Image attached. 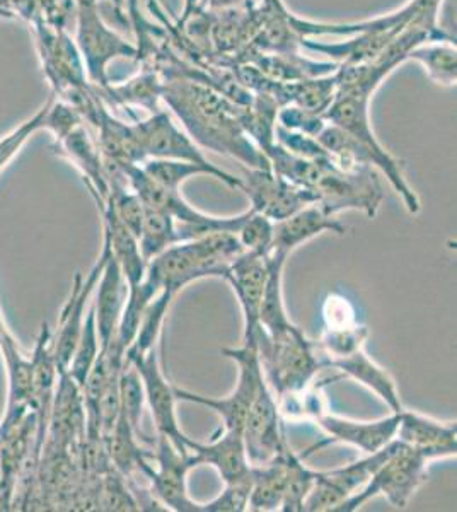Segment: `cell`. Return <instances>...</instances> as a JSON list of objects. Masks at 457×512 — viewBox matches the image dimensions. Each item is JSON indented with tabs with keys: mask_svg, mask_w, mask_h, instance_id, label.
Returning a JSON list of instances; mask_svg holds the SVG:
<instances>
[{
	"mask_svg": "<svg viewBox=\"0 0 457 512\" xmlns=\"http://www.w3.org/2000/svg\"><path fill=\"white\" fill-rule=\"evenodd\" d=\"M162 101L200 149L227 156L246 168H272L267 156L244 132V106L191 79L162 81Z\"/></svg>",
	"mask_w": 457,
	"mask_h": 512,
	"instance_id": "cell-1",
	"label": "cell"
},
{
	"mask_svg": "<svg viewBox=\"0 0 457 512\" xmlns=\"http://www.w3.org/2000/svg\"><path fill=\"white\" fill-rule=\"evenodd\" d=\"M243 251L236 234L215 231L169 246L147 263L145 275L154 280L161 291L178 296L197 280L226 279L229 265Z\"/></svg>",
	"mask_w": 457,
	"mask_h": 512,
	"instance_id": "cell-2",
	"label": "cell"
},
{
	"mask_svg": "<svg viewBox=\"0 0 457 512\" xmlns=\"http://www.w3.org/2000/svg\"><path fill=\"white\" fill-rule=\"evenodd\" d=\"M256 345L263 374L275 396L304 390L318 378L321 369L328 367L323 355L318 357L316 342H311L294 323L273 335L258 326Z\"/></svg>",
	"mask_w": 457,
	"mask_h": 512,
	"instance_id": "cell-3",
	"label": "cell"
},
{
	"mask_svg": "<svg viewBox=\"0 0 457 512\" xmlns=\"http://www.w3.org/2000/svg\"><path fill=\"white\" fill-rule=\"evenodd\" d=\"M371 99L372 94L364 93L359 89L338 88L335 101L326 110L323 118L331 125L345 130L347 134L352 135L353 139L359 140L360 144H364L372 152V156L376 158V169L388 178L389 185L400 195L411 216H417L422 205L417 192L406 180L403 164L382 146L377 135L374 134L371 110H369Z\"/></svg>",
	"mask_w": 457,
	"mask_h": 512,
	"instance_id": "cell-4",
	"label": "cell"
},
{
	"mask_svg": "<svg viewBox=\"0 0 457 512\" xmlns=\"http://www.w3.org/2000/svg\"><path fill=\"white\" fill-rule=\"evenodd\" d=\"M435 458L423 449L411 448L398 439L393 441V449L388 458L382 461L369 482L343 502L335 512H355L379 495L386 497L391 506L405 509L413 494L417 492L429 477L430 461Z\"/></svg>",
	"mask_w": 457,
	"mask_h": 512,
	"instance_id": "cell-5",
	"label": "cell"
},
{
	"mask_svg": "<svg viewBox=\"0 0 457 512\" xmlns=\"http://www.w3.org/2000/svg\"><path fill=\"white\" fill-rule=\"evenodd\" d=\"M222 355L236 362L238 366V383L236 388L227 396L212 398L198 395L193 391L183 390L174 386V395L178 402L195 403L207 407L219 415L222 431H243L244 422L248 417L249 407L255 400L260 384L265 379L261 367L260 354L256 340L243 342L238 349H224Z\"/></svg>",
	"mask_w": 457,
	"mask_h": 512,
	"instance_id": "cell-6",
	"label": "cell"
},
{
	"mask_svg": "<svg viewBox=\"0 0 457 512\" xmlns=\"http://www.w3.org/2000/svg\"><path fill=\"white\" fill-rule=\"evenodd\" d=\"M76 45L86 67L87 79L96 88L110 84L108 67L116 59L137 60V47L105 23L99 0H76Z\"/></svg>",
	"mask_w": 457,
	"mask_h": 512,
	"instance_id": "cell-7",
	"label": "cell"
},
{
	"mask_svg": "<svg viewBox=\"0 0 457 512\" xmlns=\"http://www.w3.org/2000/svg\"><path fill=\"white\" fill-rule=\"evenodd\" d=\"M314 193L319 207L331 217L345 210H362L372 219L382 202V185L376 169L365 166L355 171H342L331 159L321 166Z\"/></svg>",
	"mask_w": 457,
	"mask_h": 512,
	"instance_id": "cell-8",
	"label": "cell"
},
{
	"mask_svg": "<svg viewBox=\"0 0 457 512\" xmlns=\"http://www.w3.org/2000/svg\"><path fill=\"white\" fill-rule=\"evenodd\" d=\"M188 453L180 451L166 437L157 436L152 460L145 470L149 492L166 511L202 512V504L195 502L188 492V473L193 470Z\"/></svg>",
	"mask_w": 457,
	"mask_h": 512,
	"instance_id": "cell-9",
	"label": "cell"
},
{
	"mask_svg": "<svg viewBox=\"0 0 457 512\" xmlns=\"http://www.w3.org/2000/svg\"><path fill=\"white\" fill-rule=\"evenodd\" d=\"M36 45L40 52L41 65L53 94L67 99L77 91L86 89L91 82L87 79L86 67L76 41L69 31L55 30L47 24L33 23Z\"/></svg>",
	"mask_w": 457,
	"mask_h": 512,
	"instance_id": "cell-10",
	"label": "cell"
},
{
	"mask_svg": "<svg viewBox=\"0 0 457 512\" xmlns=\"http://www.w3.org/2000/svg\"><path fill=\"white\" fill-rule=\"evenodd\" d=\"M243 188L249 198V209L267 217L272 222H280L294 216L309 205L318 204L313 190L297 187L273 173L272 168L244 169Z\"/></svg>",
	"mask_w": 457,
	"mask_h": 512,
	"instance_id": "cell-11",
	"label": "cell"
},
{
	"mask_svg": "<svg viewBox=\"0 0 457 512\" xmlns=\"http://www.w3.org/2000/svg\"><path fill=\"white\" fill-rule=\"evenodd\" d=\"M135 140L145 159H174L197 163L205 168H217L205 158L202 149L191 140L183 128L174 123L168 111L157 110L147 118L132 122Z\"/></svg>",
	"mask_w": 457,
	"mask_h": 512,
	"instance_id": "cell-12",
	"label": "cell"
},
{
	"mask_svg": "<svg viewBox=\"0 0 457 512\" xmlns=\"http://www.w3.org/2000/svg\"><path fill=\"white\" fill-rule=\"evenodd\" d=\"M393 441L386 448L374 454H365V458L353 461L350 465L316 473L313 489L307 495L302 512H335L369 482L372 473L391 453Z\"/></svg>",
	"mask_w": 457,
	"mask_h": 512,
	"instance_id": "cell-13",
	"label": "cell"
},
{
	"mask_svg": "<svg viewBox=\"0 0 457 512\" xmlns=\"http://www.w3.org/2000/svg\"><path fill=\"white\" fill-rule=\"evenodd\" d=\"M132 366H135L139 373L142 384H144L145 403L151 408L152 420L156 427L157 436L166 437L171 443L188 453V439L185 432L181 431L178 415H176V395L174 386L162 369L161 359L157 347L145 352L140 357L130 359Z\"/></svg>",
	"mask_w": 457,
	"mask_h": 512,
	"instance_id": "cell-14",
	"label": "cell"
},
{
	"mask_svg": "<svg viewBox=\"0 0 457 512\" xmlns=\"http://www.w3.org/2000/svg\"><path fill=\"white\" fill-rule=\"evenodd\" d=\"M400 412H389L388 417L377 420H350L338 417L326 410L313 420L319 429L324 432L323 441L313 444L311 448L302 451V458H309L319 449L331 444H348L359 449L364 454H374L379 449L386 448L394 437L398 427Z\"/></svg>",
	"mask_w": 457,
	"mask_h": 512,
	"instance_id": "cell-15",
	"label": "cell"
},
{
	"mask_svg": "<svg viewBox=\"0 0 457 512\" xmlns=\"http://www.w3.org/2000/svg\"><path fill=\"white\" fill-rule=\"evenodd\" d=\"M243 439L249 463L253 466L273 460L289 446L285 437L284 419L278 410L277 396L270 390L267 379H263L249 407Z\"/></svg>",
	"mask_w": 457,
	"mask_h": 512,
	"instance_id": "cell-16",
	"label": "cell"
},
{
	"mask_svg": "<svg viewBox=\"0 0 457 512\" xmlns=\"http://www.w3.org/2000/svg\"><path fill=\"white\" fill-rule=\"evenodd\" d=\"M106 251L101 248V255L94 263L89 274L84 277L82 274H76V279L72 282L69 297L65 301L64 308L58 316L57 335H52L53 357L57 362L58 373H65L69 367L72 354L76 350L77 342L81 337L82 326L86 321L87 309L93 301L94 289L98 284L99 275L105 265Z\"/></svg>",
	"mask_w": 457,
	"mask_h": 512,
	"instance_id": "cell-17",
	"label": "cell"
},
{
	"mask_svg": "<svg viewBox=\"0 0 457 512\" xmlns=\"http://www.w3.org/2000/svg\"><path fill=\"white\" fill-rule=\"evenodd\" d=\"M268 270V255L244 250L229 265V272L224 279L234 291L243 311V342L256 340L261 297L267 286Z\"/></svg>",
	"mask_w": 457,
	"mask_h": 512,
	"instance_id": "cell-18",
	"label": "cell"
},
{
	"mask_svg": "<svg viewBox=\"0 0 457 512\" xmlns=\"http://www.w3.org/2000/svg\"><path fill=\"white\" fill-rule=\"evenodd\" d=\"M188 458L193 468L209 465L217 470L222 482L236 483L251 480L253 465L249 463L243 431H222L215 434L209 443L188 439Z\"/></svg>",
	"mask_w": 457,
	"mask_h": 512,
	"instance_id": "cell-19",
	"label": "cell"
},
{
	"mask_svg": "<svg viewBox=\"0 0 457 512\" xmlns=\"http://www.w3.org/2000/svg\"><path fill=\"white\" fill-rule=\"evenodd\" d=\"M86 122L79 123L69 134L57 142V151L69 159L72 166L81 173L89 192L93 195L98 209H103L110 197V181L106 175L103 154L99 151L98 140H94L87 130Z\"/></svg>",
	"mask_w": 457,
	"mask_h": 512,
	"instance_id": "cell-20",
	"label": "cell"
},
{
	"mask_svg": "<svg viewBox=\"0 0 457 512\" xmlns=\"http://www.w3.org/2000/svg\"><path fill=\"white\" fill-rule=\"evenodd\" d=\"M103 248L106 251L105 265L94 289L93 306L101 349H106L113 342L116 328L120 323L127 299V282L123 277L122 268L116 263L115 256L111 255L110 245L105 238Z\"/></svg>",
	"mask_w": 457,
	"mask_h": 512,
	"instance_id": "cell-21",
	"label": "cell"
},
{
	"mask_svg": "<svg viewBox=\"0 0 457 512\" xmlns=\"http://www.w3.org/2000/svg\"><path fill=\"white\" fill-rule=\"evenodd\" d=\"M333 233L336 236H345L347 226L335 217L328 216L318 204L309 205L299 210L294 216L284 221L273 222L272 250L270 253L287 256L289 258L297 248L306 245L307 241L316 238L319 234Z\"/></svg>",
	"mask_w": 457,
	"mask_h": 512,
	"instance_id": "cell-22",
	"label": "cell"
},
{
	"mask_svg": "<svg viewBox=\"0 0 457 512\" xmlns=\"http://www.w3.org/2000/svg\"><path fill=\"white\" fill-rule=\"evenodd\" d=\"M394 439L411 448L427 451L435 460L451 458L457 453L456 422H442L406 408L400 412Z\"/></svg>",
	"mask_w": 457,
	"mask_h": 512,
	"instance_id": "cell-23",
	"label": "cell"
},
{
	"mask_svg": "<svg viewBox=\"0 0 457 512\" xmlns=\"http://www.w3.org/2000/svg\"><path fill=\"white\" fill-rule=\"evenodd\" d=\"M301 36L292 26V12L282 0H263L256 6V33L251 48L256 52L297 55Z\"/></svg>",
	"mask_w": 457,
	"mask_h": 512,
	"instance_id": "cell-24",
	"label": "cell"
},
{
	"mask_svg": "<svg viewBox=\"0 0 457 512\" xmlns=\"http://www.w3.org/2000/svg\"><path fill=\"white\" fill-rule=\"evenodd\" d=\"M144 65V70L137 76L128 79L123 84H108L106 88H96L99 98L103 99L108 108L127 110L132 122L137 120L134 108L144 110L151 115L154 111L161 110L159 103L162 101V79L152 65Z\"/></svg>",
	"mask_w": 457,
	"mask_h": 512,
	"instance_id": "cell-25",
	"label": "cell"
},
{
	"mask_svg": "<svg viewBox=\"0 0 457 512\" xmlns=\"http://www.w3.org/2000/svg\"><path fill=\"white\" fill-rule=\"evenodd\" d=\"M328 367L340 371L343 378L355 379L357 383L369 388L374 395L379 396L382 402L388 405L389 412H401L405 408L401 403L400 391L394 383L393 376L371 359V355H367L364 349L357 350L355 354L347 355L343 359L330 361Z\"/></svg>",
	"mask_w": 457,
	"mask_h": 512,
	"instance_id": "cell-26",
	"label": "cell"
},
{
	"mask_svg": "<svg viewBox=\"0 0 457 512\" xmlns=\"http://www.w3.org/2000/svg\"><path fill=\"white\" fill-rule=\"evenodd\" d=\"M294 453L296 451L287 446L273 460L253 466L248 511H280L289 477L290 458Z\"/></svg>",
	"mask_w": 457,
	"mask_h": 512,
	"instance_id": "cell-27",
	"label": "cell"
},
{
	"mask_svg": "<svg viewBox=\"0 0 457 512\" xmlns=\"http://www.w3.org/2000/svg\"><path fill=\"white\" fill-rule=\"evenodd\" d=\"M99 212L103 217V238L108 241L111 255L115 256L116 263L122 268L127 287L137 286L144 279L147 270V262L140 251L139 239L123 226L110 205L105 204Z\"/></svg>",
	"mask_w": 457,
	"mask_h": 512,
	"instance_id": "cell-28",
	"label": "cell"
},
{
	"mask_svg": "<svg viewBox=\"0 0 457 512\" xmlns=\"http://www.w3.org/2000/svg\"><path fill=\"white\" fill-rule=\"evenodd\" d=\"M0 355L6 362L7 407L11 405H29L31 403V357L24 354L16 337L9 330L4 313L0 309Z\"/></svg>",
	"mask_w": 457,
	"mask_h": 512,
	"instance_id": "cell-29",
	"label": "cell"
},
{
	"mask_svg": "<svg viewBox=\"0 0 457 512\" xmlns=\"http://www.w3.org/2000/svg\"><path fill=\"white\" fill-rule=\"evenodd\" d=\"M140 168L144 169L145 175L151 180L156 181L162 187L171 188V190H181L183 183L195 178V176L205 175L210 178H217L224 185L234 190L243 188V180L238 176L227 173L226 169L205 168L197 163H188V161H174V159H145L140 164Z\"/></svg>",
	"mask_w": 457,
	"mask_h": 512,
	"instance_id": "cell-30",
	"label": "cell"
},
{
	"mask_svg": "<svg viewBox=\"0 0 457 512\" xmlns=\"http://www.w3.org/2000/svg\"><path fill=\"white\" fill-rule=\"evenodd\" d=\"M280 106L268 94H253L248 106H244L241 122L244 132L263 154L275 144V128Z\"/></svg>",
	"mask_w": 457,
	"mask_h": 512,
	"instance_id": "cell-31",
	"label": "cell"
},
{
	"mask_svg": "<svg viewBox=\"0 0 457 512\" xmlns=\"http://www.w3.org/2000/svg\"><path fill=\"white\" fill-rule=\"evenodd\" d=\"M408 60L422 64L427 76L446 88H454L457 81L456 43L451 41H430L411 50Z\"/></svg>",
	"mask_w": 457,
	"mask_h": 512,
	"instance_id": "cell-32",
	"label": "cell"
},
{
	"mask_svg": "<svg viewBox=\"0 0 457 512\" xmlns=\"http://www.w3.org/2000/svg\"><path fill=\"white\" fill-rule=\"evenodd\" d=\"M174 294L169 291H161L152 299L151 304L147 306L140 321L139 332L135 335V340L125 352V361L135 359L144 355L145 352L154 349L159 344L162 337V330L166 325L169 308L174 301Z\"/></svg>",
	"mask_w": 457,
	"mask_h": 512,
	"instance_id": "cell-33",
	"label": "cell"
},
{
	"mask_svg": "<svg viewBox=\"0 0 457 512\" xmlns=\"http://www.w3.org/2000/svg\"><path fill=\"white\" fill-rule=\"evenodd\" d=\"M181 243L178 226L173 217L164 214L161 210L147 209L145 207L144 221L140 229L139 246L145 262L161 255L169 246Z\"/></svg>",
	"mask_w": 457,
	"mask_h": 512,
	"instance_id": "cell-34",
	"label": "cell"
},
{
	"mask_svg": "<svg viewBox=\"0 0 457 512\" xmlns=\"http://www.w3.org/2000/svg\"><path fill=\"white\" fill-rule=\"evenodd\" d=\"M99 352H101V342H99L93 301H91V306L87 309L86 321H84V326H82L81 337H79L76 350L72 354L69 367L65 371V373L69 374L70 378L79 384L81 390L84 383H86L87 374L93 369L94 362L98 359Z\"/></svg>",
	"mask_w": 457,
	"mask_h": 512,
	"instance_id": "cell-35",
	"label": "cell"
},
{
	"mask_svg": "<svg viewBox=\"0 0 457 512\" xmlns=\"http://www.w3.org/2000/svg\"><path fill=\"white\" fill-rule=\"evenodd\" d=\"M369 338V328L364 325L345 326V328H324L323 335L319 338V352H323L326 366L328 362L343 359L352 355L357 350L364 349L365 342Z\"/></svg>",
	"mask_w": 457,
	"mask_h": 512,
	"instance_id": "cell-36",
	"label": "cell"
},
{
	"mask_svg": "<svg viewBox=\"0 0 457 512\" xmlns=\"http://www.w3.org/2000/svg\"><path fill=\"white\" fill-rule=\"evenodd\" d=\"M120 405H122V415L128 420L130 427L134 429L135 434L142 441H147L142 436L140 422L144 414L145 391L142 379L135 366L130 362H123L122 373H120Z\"/></svg>",
	"mask_w": 457,
	"mask_h": 512,
	"instance_id": "cell-37",
	"label": "cell"
},
{
	"mask_svg": "<svg viewBox=\"0 0 457 512\" xmlns=\"http://www.w3.org/2000/svg\"><path fill=\"white\" fill-rule=\"evenodd\" d=\"M318 470H313L306 465V458L301 453L292 454L289 465V477L285 485L284 501L280 511L302 512L307 495L313 489Z\"/></svg>",
	"mask_w": 457,
	"mask_h": 512,
	"instance_id": "cell-38",
	"label": "cell"
},
{
	"mask_svg": "<svg viewBox=\"0 0 457 512\" xmlns=\"http://www.w3.org/2000/svg\"><path fill=\"white\" fill-rule=\"evenodd\" d=\"M53 94L47 99V103L36 111L33 117L28 118L26 122L21 123L18 128L0 139V173L12 163V159L18 156L19 151L23 149L24 144L28 142L31 135H35L40 130L47 128V113L52 103Z\"/></svg>",
	"mask_w": 457,
	"mask_h": 512,
	"instance_id": "cell-39",
	"label": "cell"
},
{
	"mask_svg": "<svg viewBox=\"0 0 457 512\" xmlns=\"http://www.w3.org/2000/svg\"><path fill=\"white\" fill-rule=\"evenodd\" d=\"M125 18L134 33L137 47V62L147 64L152 59L157 47V26L142 14L140 0H123Z\"/></svg>",
	"mask_w": 457,
	"mask_h": 512,
	"instance_id": "cell-40",
	"label": "cell"
},
{
	"mask_svg": "<svg viewBox=\"0 0 457 512\" xmlns=\"http://www.w3.org/2000/svg\"><path fill=\"white\" fill-rule=\"evenodd\" d=\"M239 243L246 251H256L261 255H270L273 239V222L258 212L248 209V217L243 226L239 227Z\"/></svg>",
	"mask_w": 457,
	"mask_h": 512,
	"instance_id": "cell-41",
	"label": "cell"
},
{
	"mask_svg": "<svg viewBox=\"0 0 457 512\" xmlns=\"http://www.w3.org/2000/svg\"><path fill=\"white\" fill-rule=\"evenodd\" d=\"M101 501L99 506L108 511H140L139 502L135 499L134 492L128 489L125 477L122 473L111 468L106 473L105 482L99 487Z\"/></svg>",
	"mask_w": 457,
	"mask_h": 512,
	"instance_id": "cell-42",
	"label": "cell"
},
{
	"mask_svg": "<svg viewBox=\"0 0 457 512\" xmlns=\"http://www.w3.org/2000/svg\"><path fill=\"white\" fill-rule=\"evenodd\" d=\"M275 142L278 146L284 147L285 151L296 154L299 158L309 159V161H316V163H323L328 161L330 156L318 139L309 137V135L299 134V132H292L287 128L277 125L275 128Z\"/></svg>",
	"mask_w": 457,
	"mask_h": 512,
	"instance_id": "cell-43",
	"label": "cell"
},
{
	"mask_svg": "<svg viewBox=\"0 0 457 512\" xmlns=\"http://www.w3.org/2000/svg\"><path fill=\"white\" fill-rule=\"evenodd\" d=\"M277 125L292 130V132H299V134L318 139V135L323 132L328 122L313 111L304 110L299 106L287 105L278 110Z\"/></svg>",
	"mask_w": 457,
	"mask_h": 512,
	"instance_id": "cell-44",
	"label": "cell"
},
{
	"mask_svg": "<svg viewBox=\"0 0 457 512\" xmlns=\"http://www.w3.org/2000/svg\"><path fill=\"white\" fill-rule=\"evenodd\" d=\"M253 480V477H251ZM251 480L224 483L226 487L212 501L202 504V512H243L248 511Z\"/></svg>",
	"mask_w": 457,
	"mask_h": 512,
	"instance_id": "cell-45",
	"label": "cell"
},
{
	"mask_svg": "<svg viewBox=\"0 0 457 512\" xmlns=\"http://www.w3.org/2000/svg\"><path fill=\"white\" fill-rule=\"evenodd\" d=\"M323 318L326 328H345L357 325V309L342 294H330L324 299Z\"/></svg>",
	"mask_w": 457,
	"mask_h": 512,
	"instance_id": "cell-46",
	"label": "cell"
},
{
	"mask_svg": "<svg viewBox=\"0 0 457 512\" xmlns=\"http://www.w3.org/2000/svg\"><path fill=\"white\" fill-rule=\"evenodd\" d=\"M198 6L210 12L231 11V9H251L255 0H200Z\"/></svg>",
	"mask_w": 457,
	"mask_h": 512,
	"instance_id": "cell-47",
	"label": "cell"
},
{
	"mask_svg": "<svg viewBox=\"0 0 457 512\" xmlns=\"http://www.w3.org/2000/svg\"><path fill=\"white\" fill-rule=\"evenodd\" d=\"M198 4H200V0H185V7H183V14H181V18L188 16L193 9H197Z\"/></svg>",
	"mask_w": 457,
	"mask_h": 512,
	"instance_id": "cell-48",
	"label": "cell"
},
{
	"mask_svg": "<svg viewBox=\"0 0 457 512\" xmlns=\"http://www.w3.org/2000/svg\"><path fill=\"white\" fill-rule=\"evenodd\" d=\"M111 6L115 7L116 16L118 18H125V7H123V0H110ZM127 21V18H125Z\"/></svg>",
	"mask_w": 457,
	"mask_h": 512,
	"instance_id": "cell-49",
	"label": "cell"
},
{
	"mask_svg": "<svg viewBox=\"0 0 457 512\" xmlns=\"http://www.w3.org/2000/svg\"><path fill=\"white\" fill-rule=\"evenodd\" d=\"M2 436H4V427L0 424V443H2Z\"/></svg>",
	"mask_w": 457,
	"mask_h": 512,
	"instance_id": "cell-50",
	"label": "cell"
}]
</instances>
